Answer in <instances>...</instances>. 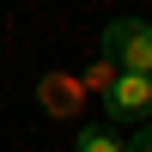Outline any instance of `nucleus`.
<instances>
[{
    "label": "nucleus",
    "instance_id": "3",
    "mask_svg": "<svg viewBox=\"0 0 152 152\" xmlns=\"http://www.w3.org/2000/svg\"><path fill=\"white\" fill-rule=\"evenodd\" d=\"M73 152H128V140H122L116 128H79Z\"/></svg>",
    "mask_w": 152,
    "mask_h": 152
},
{
    "label": "nucleus",
    "instance_id": "1",
    "mask_svg": "<svg viewBox=\"0 0 152 152\" xmlns=\"http://www.w3.org/2000/svg\"><path fill=\"white\" fill-rule=\"evenodd\" d=\"M104 55L116 61V73H152V24L146 18H110Z\"/></svg>",
    "mask_w": 152,
    "mask_h": 152
},
{
    "label": "nucleus",
    "instance_id": "4",
    "mask_svg": "<svg viewBox=\"0 0 152 152\" xmlns=\"http://www.w3.org/2000/svg\"><path fill=\"white\" fill-rule=\"evenodd\" d=\"M128 152H152V122H146V128H140V134L128 140Z\"/></svg>",
    "mask_w": 152,
    "mask_h": 152
},
{
    "label": "nucleus",
    "instance_id": "2",
    "mask_svg": "<svg viewBox=\"0 0 152 152\" xmlns=\"http://www.w3.org/2000/svg\"><path fill=\"white\" fill-rule=\"evenodd\" d=\"M110 122H152V73H116L104 79Z\"/></svg>",
    "mask_w": 152,
    "mask_h": 152
}]
</instances>
